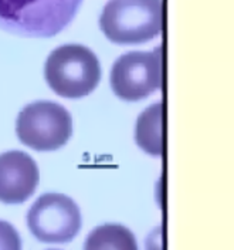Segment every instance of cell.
Listing matches in <instances>:
<instances>
[{
    "label": "cell",
    "instance_id": "7",
    "mask_svg": "<svg viewBox=\"0 0 234 250\" xmlns=\"http://www.w3.org/2000/svg\"><path fill=\"white\" fill-rule=\"evenodd\" d=\"M39 181L37 164L26 152L9 151L0 155V202H26L36 192Z\"/></svg>",
    "mask_w": 234,
    "mask_h": 250
},
{
    "label": "cell",
    "instance_id": "6",
    "mask_svg": "<svg viewBox=\"0 0 234 250\" xmlns=\"http://www.w3.org/2000/svg\"><path fill=\"white\" fill-rule=\"evenodd\" d=\"M162 84V51H131L114 62L111 87L125 101H139L149 97Z\"/></svg>",
    "mask_w": 234,
    "mask_h": 250
},
{
    "label": "cell",
    "instance_id": "11",
    "mask_svg": "<svg viewBox=\"0 0 234 250\" xmlns=\"http://www.w3.org/2000/svg\"><path fill=\"white\" fill-rule=\"evenodd\" d=\"M50 250H57V249H50Z\"/></svg>",
    "mask_w": 234,
    "mask_h": 250
},
{
    "label": "cell",
    "instance_id": "8",
    "mask_svg": "<svg viewBox=\"0 0 234 250\" xmlns=\"http://www.w3.org/2000/svg\"><path fill=\"white\" fill-rule=\"evenodd\" d=\"M84 250H139L134 233L122 225L107 223L91 230Z\"/></svg>",
    "mask_w": 234,
    "mask_h": 250
},
{
    "label": "cell",
    "instance_id": "5",
    "mask_svg": "<svg viewBox=\"0 0 234 250\" xmlns=\"http://www.w3.org/2000/svg\"><path fill=\"white\" fill-rule=\"evenodd\" d=\"M31 234L43 243H68L81 230L82 218L78 205L61 193H44L27 213Z\"/></svg>",
    "mask_w": 234,
    "mask_h": 250
},
{
    "label": "cell",
    "instance_id": "3",
    "mask_svg": "<svg viewBox=\"0 0 234 250\" xmlns=\"http://www.w3.org/2000/svg\"><path fill=\"white\" fill-rule=\"evenodd\" d=\"M44 76L56 94L64 98H81L97 88L101 80V65L90 48L65 44L48 56Z\"/></svg>",
    "mask_w": 234,
    "mask_h": 250
},
{
    "label": "cell",
    "instance_id": "4",
    "mask_svg": "<svg viewBox=\"0 0 234 250\" xmlns=\"http://www.w3.org/2000/svg\"><path fill=\"white\" fill-rule=\"evenodd\" d=\"M16 132L21 144L47 152L65 145L73 135V118L62 105L53 101H37L20 111Z\"/></svg>",
    "mask_w": 234,
    "mask_h": 250
},
{
    "label": "cell",
    "instance_id": "9",
    "mask_svg": "<svg viewBox=\"0 0 234 250\" xmlns=\"http://www.w3.org/2000/svg\"><path fill=\"white\" fill-rule=\"evenodd\" d=\"M162 115V104L157 103L145 109L136 121L135 140L140 148L149 155L159 156L163 151Z\"/></svg>",
    "mask_w": 234,
    "mask_h": 250
},
{
    "label": "cell",
    "instance_id": "1",
    "mask_svg": "<svg viewBox=\"0 0 234 250\" xmlns=\"http://www.w3.org/2000/svg\"><path fill=\"white\" fill-rule=\"evenodd\" d=\"M82 0H0V29L23 37H53L77 15Z\"/></svg>",
    "mask_w": 234,
    "mask_h": 250
},
{
    "label": "cell",
    "instance_id": "2",
    "mask_svg": "<svg viewBox=\"0 0 234 250\" xmlns=\"http://www.w3.org/2000/svg\"><path fill=\"white\" fill-rule=\"evenodd\" d=\"M99 27L117 44H140L162 30L160 0H109L99 17Z\"/></svg>",
    "mask_w": 234,
    "mask_h": 250
},
{
    "label": "cell",
    "instance_id": "10",
    "mask_svg": "<svg viewBox=\"0 0 234 250\" xmlns=\"http://www.w3.org/2000/svg\"><path fill=\"white\" fill-rule=\"evenodd\" d=\"M0 250H21L20 234L4 220H0Z\"/></svg>",
    "mask_w": 234,
    "mask_h": 250
}]
</instances>
